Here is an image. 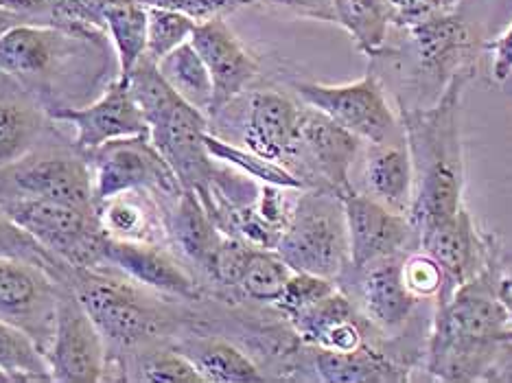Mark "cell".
<instances>
[{
	"mask_svg": "<svg viewBox=\"0 0 512 383\" xmlns=\"http://www.w3.org/2000/svg\"><path fill=\"white\" fill-rule=\"evenodd\" d=\"M495 252L484 268L456 292L438 298L427 370L445 381H475L486 377L499 346L512 342L508 311L499 296Z\"/></svg>",
	"mask_w": 512,
	"mask_h": 383,
	"instance_id": "cell-1",
	"label": "cell"
},
{
	"mask_svg": "<svg viewBox=\"0 0 512 383\" xmlns=\"http://www.w3.org/2000/svg\"><path fill=\"white\" fill-rule=\"evenodd\" d=\"M467 77L469 73L453 79L432 106L401 108L403 136L414 169V191L407 217L418 241L423 232L462 208L464 162L458 110Z\"/></svg>",
	"mask_w": 512,
	"mask_h": 383,
	"instance_id": "cell-2",
	"label": "cell"
},
{
	"mask_svg": "<svg viewBox=\"0 0 512 383\" xmlns=\"http://www.w3.org/2000/svg\"><path fill=\"white\" fill-rule=\"evenodd\" d=\"M127 79L147 119L151 145L167 160L182 189L195 191L204 200L219 173L204 143L208 116L178 97L147 57Z\"/></svg>",
	"mask_w": 512,
	"mask_h": 383,
	"instance_id": "cell-3",
	"label": "cell"
},
{
	"mask_svg": "<svg viewBox=\"0 0 512 383\" xmlns=\"http://www.w3.org/2000/svg\"><path fill=\"white\" fill-rule=\"evenodd\" d=\"M276 252L294 272L340 281L351 268L342 197L324 187L300 189Z\"/></svg>",
	"mask_w": 512,
	"mask_h": 383,
	"instance_id": "cell-4",
	"label": "cell"
},
{
	"mask_svg": "<svg viewBox=\"0 0 512 383\" xmlns=\"http://www.w3.org/2000/svg\"><path fill=\"white\" fill-rule=\"evenodd\" d=\"M81 305L97 324L106 344L138 348L165 331L167 318L149 303L138 283L99 268H73L71 281Z\"/></svg>",
	"mask_w": 512,
	"mask_h": 383,
	"instance_id": "cell-5",
	"label": "cell"
},
{
	"mask_svg": "<svg viewBox=\"0 0 512 383\" xmlns=\"http://www.w3.org/2000/svg\"><path fill=\"white\" fill-rule=\"evenodd\" d=\"M0 211L71 268L103 265L106 232L99 226L95 206L7 197L0 200Z\"/></svg>",
	"mask_w": 512,
	"mask_h": 383,
	"instance_id": "cell-6",
	"label": "cell"
},
{
	"mask_svg": "<svg viewBox=\"0 0 512 383\" xmlns=\"http://www.w3.org/2000/svg\"><path fill=\"white\" fill-rule=\"evenodd\" d=\"M92 171L95 204L108 197L149 191L169 208L184 191L167 160L151 145L149 136L121 138L84 152Z\"/></svg>",
	"mask_w": 512,
	"mask_h": 383,
	"instance_id": "cell-7",
	"label": "cell"
},
{
	"mask_svg": "<svg viewBox=\"0 0 512 383\" xmlns=\"http://www.w3.org/2000/svg\"><path fill=\"white\" fill-rule=\"evenodd\" d=\"M362 149V138L305 103L300 106L298 145L289 171L305 182V187H324L346 197L355 191L351 167Z\"/></svg>",
	"mask_w": 512,
	"mask_h": 383,
	"instance_id": "cell-8",
	"label": "cell"
},
{
	"mask_svg": "<svg viewBox=\"0 0 512 383\" xmlns=\"http://www.w3.org/2000/svg\"><path fill=\"white\" fill-rule=\"evenodd\" d=\"M294 88L302 103L331 116L364 143H405L403 123L394 116L375 73L342 86L302 81Z\"/></svg>",
	"mask_w": 512,
	"mask_h": 383,
	"instance_id": "cell-9",
	"label": "cell"
},
{
	"mask_svg": "<svg viewBox=\"0 0 512 383\" xmlns=\"http://www.w3.org/2000/svg\"><path fill=\"white\" fill-rule=\"evenodd\" d=\"M44 357L53 381L99 383L106 379L108 344L68 283L57 296L53 340Z\"/></svg>",
	"mask_w": 512,
	"mask_h": 383,
	"instance_id": "cell-10",
	"label": "cell"
},
{
	"mask_svg": "<svg viewBox=\"0 0 512 383\" xmlns=\"http://www.w3.org/2000/svg\"><path fill=\"white\" fill-rule=\"evenodd\" d=\"M62 285L40 265L0 257V320L27 333L42 355L53 340Z\"/></svg>",
	"mask_w": 512,
	"mask_h": 383,
	"instance_id": "cell-11",
	"label": "cell"
},
{
	"mask_svg": "<svg viewBox=\"0 0 512 383\" xmlns=\"http://www.w3.org/2000/svg\"><path fill=\"white\" fill-rule=\"evenodd\" d=\"M403 31L407 33V53L418 88L442 95L453 79L469 73L477 53L475 36L456 14L425 20Z\"/></svg>",
	"mask_w": 512,
	"mask_h": 383,
	"instance_id": "cell-12",
	"label": "cell"
},
{
	"mask_svg": "<svg viewBox=\"0 0 512 383\" xmlns=\"http://www.w3.org/2000/svg\"><path fill=\"white\" fill-rule=\"evenodd\" d=\"M29 197L73 206H95L92 171L84 154L25 156L0 169V200Z\"/></svg>",
	"mask_w": 512,
	"mask_h": 383,
	"instance_id": "cell-13",
	"label": "cell"
},
{
	"mask_svg": "<svg viewBox=\"0 0 512 383\" xmlns=\"http://www.w3.org/2000/svg\"><path fill=\"white\" fill-rule=\"evenodd\" d=\"M342 202L351 248L348 270L362 272L381 259L407 257L412 250H421V241L407 215L392 211L359 191L342 197Z\"/></svg>",
	"mask_w": 512,
	"mask_h": 383,
	"instance_id": "cell-14",
	"label": "cell"
},
{
	"mask_svg": "<svg viewBox=\"0 0 512 383\" xmlns=\"http://www.w3.org/2000/svg\"><path fill=\"white\" fill-rule=\"evenodd\" d=\"M49 114L55 121L73 125V149L79 154L112 141H121V138L149 136L147 119L127 77H116L90 106H57L49 110Z\"/></svg>",
	"mask_w": 512,
	"mask_h": 383,
	"instance_id": "cell-15",
	"label": "cell"
},
{
	"mask_svg": "<svg viewBox=\"0 0 512 383\" xmlns=\"http://www.w3.org/2000/svg\"><path fill=\"white\" fill-rule=\"evenodd\" d=\"M197 53L213 79V106L208 121L224 114L232 101H237L261 73L259 60L235 31L228 27L226 18H215L197 25L191 38Z\"/></svg>",
	"mask_w": 512,
	"mask_h": 383,
	"instance_id": "cell-16",
	"label": "cell"
},
{
	"mask_svg": "<svg viewBox=\"0 0 512 383\" xmlns=\"http://www.w3.org/2000/svg\"><path fill=\"white\" fill-rule=\"evenodd\" d=\"M84 40L46 22H20L0 36V73L20 84L44 79Z\"/></svg>",
	"mask_w": 512,
	"mask_h": 383,
	"instance_id": "cell-17",
	"label": "cell"
},
{
	"mask_svg": "<svg viewBox=\"0 0 512 383\" xmlns=\"http://www.w3.org/2000/svg\"><path fill=\"white\" fill-rule=\"evenodd\" d=\"M103 265L132 278L134 283L182 300H200L202 289L160 243H136L106 237Z\"/></svg>",
	"mask_w": 512,
	"mask_h": 383,
	"instance_id": "cell-18",
	"label": "cell"
},
{
	"mask_svg": "<svg viewBox=\"0 0 512 383\" xmlns=\"http://www.w3.org/2000/svg\"><path fill=\"white\" fill-rule=\"evenodd\" d=\"M421 250L429 254L442 270V287L438 298L456 292L460 285L480 272L495 252L482 243L471 215L460 208L456 215L436 224L421 235Z\"/></svg>",
	"mask_w": 512,
	"mask_h": 383,
	"instance_id": "cell-19",
	"label": "cell"
},
{
	"mask_svg": "<svg viewBox=\"0 0 512 383\" xmlns=\"http://www.w3.org/2000/svg\"><path fill=\"white\" fill-rule=\"evenodd\" d=\"M300 106L278 90L250 95L243 125V145L250 152L289 169L298 145Z\"/></svg>",
	"mask_w": 512,
	"mask_h": 383,
	"instance_id": "cell-20",
	"label": "cell"
},
{
	"mask_svg": "<svg viewBox=\"0 0 512 383\" xmlns=\"http://www.w3.org/2000/svg\"><path fill=\"white\" fill-rule=\"evenodd\" d=\"M403 261L405 257H388L362 272L346 270L348 276H355V289L366 320L386 333H399L418 303V296L405 281Z\"/></svg>",
	"mask_w": 512,
	"mask_h": 383,
	"instance_id": "cell-21",
	"label": "cell"
},
{
	"mask_svg": "<svg viewBox=\"0 0 512 383\" xmlns=\"http://www.w3.org/2000/svg\"><path fill=\"white\" fill-rule=\"evenodd\" d=\"M298 338L313 348L355 351L366 344V316L359 313L340 285L311 309L289 320Z\"/></svg>",
	"mask_w": 512,
	"mask_h": 383,
	"instance_id": "cell-22",
	"label": "cell"
},
{
	"mask_svg": "<svg viewBox=\"0 0 512 383\" xmlns=\"http://www.w3.org/2000/svg\"><path fill=\"white\" fill-rule=\"evenodd\" d=\"M106 237L136 243H165L169 239L167 208L154 193L132 191L95 204Z\"/></svg>",
	"mask_w": 512,
	"mask_h": 383,
	"instance_id": "cell-23",
	"label": "cell"
},
{
	"mask_svg": "<svg viewBox=\"0 0 512 383\" xmlns=\"http://www.w3.org/2000/svg\"><path fill=\"white\" fill-rule=\"evenodd\" d=\"M362 180L366 195L407 215L414 191L412 158L405 143H364Z\"/></svg>",
	"mask_w": 512,
	"mask_h": 383,
	"instance_id": "cell-24",
	"label": "cell"
},
{
	"mask_svg": "<svg viewBox=\"0 0 512 383\" xmlns=\"http://www.w3.org/2000/svg\"><path fill=\"white\" fill-rule=\"evenodd\" d=\"M167 226L169 239L176 243L184 257L206 274L211 272L215 252L221 239H224V232L215 226L200 195L184 189L178 200L167 208Z\"/></svg>",
	"mask_w": 512,
	"mask_h": 383,
	"instance_id": "cell-25",
	"label": "cell"
},
{
	"mask_svg": "<svg viewBox=\"0 0 512 383\" xmlns=\"http://www.w3.org/2000/svg\"><path fill=\"white\" fill-rule=\"evenodd\" d=\"M313 368L322 381L327 383H383L403 381L401 368L383 357L368 344L355 351H331V348H316Z\"/></svg>",
	"mask_w": 512,
	"mask_h": 383,
	"instance_id": "cell-26",
	"label": "cell"
},
{
	"mask_svg": "<svg viewBox=\"0 0 512 383\" xmlns=\"http://www.w3.org/2000/svg\"><path fill=\"white\" fill-rule=\"evenodd\" d=\"M335 25H340L355 46L375 60L388 46L394 27L390 0H333Z\"/></svg>",
	"mask_w": 512,
	"mask_h": 383,
	"instance_id": "cell-27",
	"label": "cell"
},
{
	"mask_svg": "<svg viewBox=\"0 0 512 383\" xmlns=\"http://www.w3.org/2000/svg\"><path fill=\"white\" fill-rule=\"evenodd\" d=\"M180 351L191 359L204 383H254L265 381L261 368L221 338H200L186 342Z\"/></svg>",
	"mask_w": 512,
	"mask_h": 383,
	"instance_id": "cell-28",
	"label": "cell"
},
{
	"mask_svg": "<svg viewBox=\"0 0 512 383\" xmlns=\"http://www.w3.org/2000/svg\"><path fill=\"white\" fill-rule=\"evenodd\" d=\"M156 68L178 97L206 116L211 114L213 79L193 42H186L167 57H162Z\"/></svg>",
	"mask_w": 512,
	"mask_h": 383,
	"instance_id": "cell-29",
	"label": "cell"
},
{
	"mask_svg": "<svg viewBox=\"0 0 512 383\" xmlns=\"http://www.w3.org/2000/svg\"><path fill=\"white\" fill-rule=\"evenodd\" d=\"M106 33L119 60V77H130L147 51V5L141 0H112L106 9Z\"/></svg>",
	"mask_w": 512,
	"mask_h": 383,
	"instance_id": "cell-30",
	"label": "cell"
},
{
	"mask_svg": "<svg viewBox=\"0 0 512 383\" xmlns=\"http://www.w3.org/2000/svg\"><path fill=\"white\" fill-rule=\"evenodd\" d=\"M42 130L44 119L38 108L0 97V169L29 156Z\"/></svg>",
	"mask_w": 512,
	"mask_h": 383,
	"instance_id": "cell-31",
	"label": "cell"
},
{
	"mask_svg": "<svg viewBox=\"0 0 512 383\" xmlns=\"http://www.w3.org/2000/svg\"><path fill=\"white\" fill-rule=\"evenodd\" d=\"M204 143H206L208 154H211L213 160L230 165L232 169H237L241 176L252 178L261 184H274V187L307 189L305 182H302L298 176H294V173L287 167L250 152L248 147L241 149L237 145H230L226 141H221V138L215 136L213 132H206Z\"/></svg>",
	"mask_w": 512,
	"mask_h": 383,
	"instance_id": "cell-32",
	"label": "cell"
},
{
	"mask_svg": "<svg viewBox=\"0 0 512 383\" xmlns=\"http://www.w3.org/2000/svg\"><path fill=\"white\" fill-rule=\"evenodd\" d=\"M0 373L9 381H53L49 364L27 333L0 320Z\"/></svg>",
	"mask_w": 512,
	"mask_h": 383,
	"instance_id": "cell-33",
	"label": "cell"
},
{
	"mask_svg": "<svg viewBox=\"0 0 512 383\" xmlns=\"http://www.w3.org/2000/svg\"><path fill=\"white\" fill-rule=\"evenodd\" d=\"M292 272L294 270L278 257L276 250L256 248L237 289L246 298L256 300V303L274 305L278 296L283 294Z\"/></svg>",
	"mask_w": 512,
	"mask_h": 383,
	"instance_id": "cell-34",
	"label": "cell"
},
{
	"mask_svg": "<svg viewBox=\"0 0 512 383\" xmlns=\"http://www.w3.org/2000/svg\"><path fill=\"white\" fill-rule=\"evenodd\" d=\"M0 257L29 261L33 265H40V268L49 272L55 281H71V265L46 250L40 241L33 239L25 228H20L14 219H9L3 211H0Z\"/></svg>",
	"mask_w": 512,
	"mask_h": 383,
	"instance_id": "cell-35",
	"label": "cell"
},
{
	"mask_svg": "<svg viewBox=\"0 0 512 383\" xmlns=\"http://www.w3.org/2000/svg\"><path fill=\"white\" fill-rule=\"evenodd\" d=\"M110 3L112 0H49V25L79 38L101 42Z\"/></svg>",
	"mask_w": 512,
	"mask_h": 383,
	"instance_id": "cell-36",
	"label": "cell"
},
{
	"mask_svg": "<svg viewBox=\"0 0 512 383\" xmlns=\"http://www.w3.org/2000/svg\"><path fill=\"white\" fill-rule=\"evenodd\" d=\"M195 22L178 11L147 7V51L145 57L149 62L158 64L162 57H167L178 46L191 42Z\"/></svg>",
	"mask_w": 512,
	"mask_h": 383,
	"instance_id": "cell-37",
	"label": "cell"
},
{
	"mask_svg": "<svg viewBox=\"0 0 512 383\" xmlns=\"http://www.w3.org/2000/svg\"><path fill=\"white\" fill-rule=\"evenodd\" d=\"M337 289V283L331 278L307 274V272H292L289 281L283 289V294L278 296L274 307L283 313L285 320H294L302 311L311 309L322 298H327Z\"/></svg>",
	"mask_w": 512,
	"mask_h": 383,
	"instance_id": "cell-38",
	"label": "cell"
},
{
	"mask_svg": "<svg viewBox=\"0 0 512 383\" xmlns=\"http://www.w3.org/2000/svg\"><path fill=\"white\" fill-rule=\"evenodd\" d=\"M138 377L149 383H204L193 362L182 351L145 353L136 364Z\"/></svg>",
	"mask_w": 512,
	"mask_h": 383,
	"instance_id": "cell-39",
	"label": "cell"
},
{
	"mask_svg": "<svg viewBox=\"0 0 512 383\" xmlns=\"http://www.w3.org/2000/svg\"><path fill=\"white\" fill-rule=\"evenodd\" d=\"M256 246L252 243L237 239V237H226L221 239L219 248L215 252V259L211 265V272L208 276L224 287H235L239 285L243 272H246L248 263L252 259Z\"/></svg>",
	"mask_w": 512,
	"mask_h": 383,
	"instance_id": "cell-40",
	"label": "cell"
},
{
	"mask_svg": "<svg viewBox=\"0 0 512 383\" xmlns=\"http://www.w3.org/2000/svg\"><path fill=\"white\" fill-rule=\"evenodd\" d=\"M141 3L147 7L178 11V14L191 18L195 25H202V22L235 14V11L252 5L254 0H141Z\"/></svg>",
	"mask_w": 512,
	"mask_h": 383,
	"instance_id": "cell-41",
	"label": "cell"
},
{
	"mask_svg": "<svg viewBox=\"0 0 512 383\" xmlns=\"http://www.w3.org/2000/svg\"><path fill=\"white\" fill-rule=\"evenodd\" d=\"M460 0H390L394 27L407 29L425 20L453 14Z\"/></svg>",
	"mask_w": 512,
	"mask_h": 383,
	"instance_id": "cell-42",
	"label": "cell"
},
{
	"mask_svg": "<svg viewBox=\"0 0 512 383\" xmlns=\"http://www.w3.org/2000/svg\"><path fill=\"white\" fill-rule=\"evenodd\" d=\"M403 274L418 298L438 296L442 287V270L429 254H407L403 261Z\"/></svg>",
	"mask_w": 512,
	"mask_h": 383,
	"instance_id": "cell-43",
	"label": "cell"
},
{
	"mask_svg": "<svg viewBox=\"0 0 512 383\" xmlns=\"http://www.w3.org/2000/svg\"><path fill=\"white\" fill-rule=\"evenodd\" d=\"M254 3H263L272 9L287 11V14H294L298 18L335 22L333 0H254Z\"/></svg>",
	"mask_w": 512,
	"mask_h": 383,
	"instance_id": "cell-44",
	"label": "cell"
},
{
	"mask_svg": "<svg viewBox=\"0 0 512 383\" xmlns=\"http://www.w3.org/2000/svg\"><path fill=\"white\" fill-rule=\"evenodd\" d=\"M484 51L491 55L493 60V79L497 84H504L512 75V27L506 33H502L497 40L486 42Z\"/></svg>",
	"mask_w": 512,
	"mask_h": 383,
	"instance_id": "cell-45",
	"label": "cell"
},
{
	"mask_svg": "<svg viewBox=\"0 0 512 383\" xmlns=\"http://www.w3.org/2000/svg\"><path fill=\"white\" fill-rule=\"evenodd\" d=\"M0 7L29 18L31 22L49 25V0H0Z\"/></svg>",
	"mask_w": 512,
	"mask_h": 383,
	"instance_id": "cell-46",
	"label": "cell"
},
{
	"mask_svg": "<svg viewBox=\"0 0 512 383\" xmlns=\"http://www.w3.org/2000/svg\"><path fill=\"white\" fill-rule=\"evenodd\" d=\"M484 379H497V381H512V342H504L499 346V353L495 357L493 366L488 368Z\"/></svg>",
	"mask_w": 512,
	"mask_h": 383,
	"instance_id": "cell-47",
	"label": "cell"
},
{
	"mask_svg": "<svg viewBox=\"0 0 512 383\" xmlns=\"http://www.w3.org/2000/svg\"><path fill=\"white\" fill-rule=\"evenodd\" d=\"M20 22H31V20L25 18V16H20V14H14V11L0 7V36H5L9 29H14L16 25H20Z\"/></svg>",
	"mask_w": 512,
	"mask_h": 383,
	"instance_id": "cell-48",
	"label": "cell"
},
{
	"mask_svg": "<svg viewBox=\"0 0 512 383\" xmlns=\"http://www.w3.org/2000/svg\"><path fill=\"white\" fill-rule=\"evenodd\" d=\"M502 281H504V278H502ZM499 296H502V303H504V307L508 311V318L512 322V294L504 287V283H502V287H499Z\"/></svg>",
	"mask_w": 512,
	"mask_h": 383,
	"instance_id": "cell-49",
	"label": "cell"
},
{
	"mask_svg": "<svg viewBox=\"0 0 512 383\" xmlns=\"http://www.w3.org/2000/svg\"><path fill=\"white\" fill-rule=\"evenodd\" d=\"M502 283H504V287L508 289V292L512 294V278H504V281H502Z\"/></svg>",
	"mask_w": 512,
	"mask_h": 383,
	"instance_id": "cell-50",
	"label": "cell"
},
{
	"mask_svg": "<svg viewBox=\"0 0 512 383\" xmlns=\"http://www.w3.org/2000/svg\"><path fill=\"white\" fill-rule=\"evenodd\" d=\"M0 381H9V379H7V375H5V373H0Z\"/></svg>",
	"mask_w": 512,
	"mask_h": 383,
	"instance_id": "cell-51",
	"label": "cell"
}]
</instances>
